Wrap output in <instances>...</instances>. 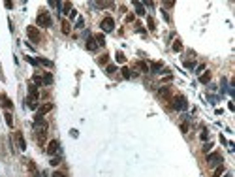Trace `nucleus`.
Segmentation results:
<instances>
[{"label": "nucleus", "instance_id": "f257e3e1", "mask_svg": "<svg viewBox=\"0 0 235 177\" xmlns=\"http://www.w3.org/2000/svg\"><path fill=\"white\" fill-rule=\"evenodd\" d=\"M47 128H49L47 121H45L43 117H36V121H34V130L38 132V138H40V139H43V138H45V134H47Z\"/></svg>", "mask_w": 235, "mask_h": 177}, {"label": "nucleus", "instance_id": "f03ea898", "mask_svg": "<svg viewBox=\"0 0 235 177\" xmlns=\"http://www.w3.org/2000/svg\"><path fill=\"white\" fill-rule=\"evenodd\" d=\"M36 23L40 24V27H43V29H51V24H53L51 13L49 11H40L38 17H36Z\"/></svg>", "mask_w": 235, "mask_h": 177}, {"label": "nucleus", "instance_id": "7ed1b4c3", "mask_svg": "<svg viewBox=\"0 0 235 177\" xmlns=\"http://www.w3.org/2000/svg\"><path fill=\"white\" fill-rule=\"evenodd\" d=\"M171 106H173V109H177V111H184V109L188 108V102H186V98H184V96L179 94V96L173 98V104H171Z\"/></svg>", "mask_w": 235, "mask_h": 177}, {"label": "nucleus", "instance_id": "20e7f679", "mask_svg": "<svg viewBox=\"0 0 235 177\" xmlns=\"http://www.w3.org/2000/svg\"><path fill=\"white\" fill-rule=\"evenodd\" d=\"M100 29H102L104 32H113V29H115V21H113V17H104L102 23H100Z\"/></svg>", "mask_w": 235, "mask_h": 177}, {"label": "nucleus", "instance_id": "39448f33", "mask_svg": "<svg viewBox=\"0 0 235 177\" xmlns=\"http://www.w3.org/2000/svg\"><path fill=\"white\" fill-rule=\"evenodd\" d=\"M207 162H209V166H218V164H222V155L220 153H209Z\"/></svg>", "mask_w": 235, "mask_h": 177}, {"label": "nucleus", "instance_id": "423d86ee", "mask_svg": "<svg viewBox=\"0 0 235 177\" xmlns=\"http://www.w3.org/2000/svg\"><path fill=\"white\" fill-rule=\"evenodd\" d=\"M58 151H60V143H58V139H51L49 145H47V153H49V155H57Z\"/></svg>", "mask_w": 235, "mask_h": 177}, {"label": "nucleus", "instance_id": "0eeeda50", "mask_svg": "<svg viewBox=\"0 0 235 177\" xmlns=\"http://www.w3.org/2000/svg\"><path fill=\"white\" fill-rule=\"evenodd\" d=\"M53 109V104L51 102H47V104H41L40 108H38V113H36V117H43L45 113H49Z\"/></svg>", "mask_w": 235, "mask_h": 177}, {"label": "nucleus", "instance_id": "6e6552de", "mask_svg": "<svg viewBox=\"0 0 235 177\" xmlns=\"http://www.w3.org/2000/svg\"><path fill=\"white\" fill-rule=\"evenodd\" d=\"M27 34L32 42H40V32L34 29V27H27Z\"/></svg>", "mask_w": 235, "mask_h": 177}, {"label": "nucleus", "instance_id": "1a4fd4ad", "mask_svg": "<svg viewBox=\"0 0 235 177\" xmlns=\"http://www.w3.org/2000/svg\"><path fill=\"white\" fill-rule=\"evenodd\" d=\"M15 141H17V147H19L21 151H25V149H27V141H25V138H23V134H21V132L15 136Z\"/></svg>", "mask_w": 235, "mask_h": 177}, {"label": "nucleus", "instance_id": "9d476101", "mask_svg": "<svg viewBox=\"0 0 235 177\" xmlns=\"http://www.w3.org/2000/svg\"><path fill=\"white\" fill-rule=\"evenodd\" d=\"M0 102H2V106L6 108V109H11L13 108V104H11V100L6 96V94H0Z\"/></svg>", "mask_w": 235, "mask_h": 177}, {"label": "nucleus", "instance_id": "9b49d317", "mask_svg": "<svg viewBox=\"0 0 235 177\" xmlns=\"http://www.w3.org/2000/svg\"><path fill=\"white\" fill-rule=\"evenodd\" d=\"M158 96H160V98H169V96H171L169 87H160V89H158Z\"/></svg>", "mask_w": 235, "mask_h": 177}, {"label": "nucleus", "instance_id": "f8f14e48", "mask_svg": "<svg viewBox=\"0 0 235 177\" xmlns=\"http://www.w3.org/2000/svg\"><path fill=\"white\" fill-rule=\"evenodd\" d=\"M134 6H135V13H137V15H145V4L134 2Z\"/></svg>", "mask_w": 235, "mask_h": 177}, {"label": "nucleus", "instance_id": "ddd939ff", "mask_svg": "<svg viewBox=\"0 0 235 177\" xmlns=\"http://www.w3.org/2000/svg\"><path fill=\"white\" fill-rule=\"evenodd\" d=\"M87 49H88V51H96V49H98V45H96V42H94V38H88V42H87Z\"/></svg>", "mask_w": 235, "mask_h": 177}, {"label": "nucleus", "instance_id": "4468645a", "mask_svg": "<svg viewBox=\"0 0 235 177\" xmlns=\"http://www.w3.org/2000/svg\"><path fill=\"white\" fill-rule=\"evenodd\" d=\"M121 72H122V77H124V79H130V77H134V75H135L130 68H122Z\"/></svg>", "mask_w": 235, "mask_h": 177}, {"label": "nucleus", "instance_id": "2eb2a0df", "mask_svg": "<svg viewBox=\"0 0 235 177\" xmlns=\"http://www.w3.org/2000/svg\"><path fill=\"white\" fill-rule=\"evenodd\" d=\"M162 68H164V66H162V62H152L149 70H151V72H154V73H160V70H162Z\"/></svg>", "mask_w": 235, "mask_h": 177}, {"label": "nucleus", "instance_id": "dca6fc26", "mask_svg": "<svg viewBox=\"0 0 235 177\" xmlns=\"http://www.w3.org/2000/svg\"><path fill=\"white\" fill-rule=\"evenodd\" d=\"M94 42H96L98 47H100V45H105V38H104V34H96V36H94Z\"/></svg>", "mask_w": 235, "mask_h": 177}, {"label": "nucleus", "instance_id": "f3484780", "mask_svg": "<svg viewBox=\"0 0 235 177\" xmlns=\"http://www.w3.org/2000/svg\"><path fill=\"white\" fill-rule=\"evenodd\" d=\"M137 70H139V72H143V73H147V72H149V66H147L145 62H141V60H139V62H137Z\"/></svg>", "mask_w": 235, "mask_h": 177}, {"label": "nucleus", "instance_id": "a211bd4d", "mask_svg": "<svg viewBox=\"0 0 235 177\" xmlns=\"http://www.w3.org/2000/svg\"><path fill=\"white\" fill-rule=\"evenodd\" d=\"M70 30H72L70 23H68V21H62V32H64V34H70Z\"/></svg>", "mask_w": 235, "mask_h": 177}, {"label": "nucleus", "instance_id": "6ab92c4d", "mask_svg": "<svg viewBox=\"0 0 235 177\" xmlns=\"http://www.w3.org/2000/svg\"><path fill=\"white\" fill-rule=\"evenodd\" d=\"M115 59H117V62H121V64H122V62L126 60V57H124V53H122V51H117V55H115Z\"/></svg>", "mask_w": 235, "mask_h": 177}, {"label": "nucleus", "instance_id": "aec40b11", "mask_svg": "<svg viewBox=\"0 0 235 177\" xmlns=\"http://www.w3.org/2000/svg\"><path fill=\"white\" fill-rule=\"evenodd\" d=\"M53 83V75L51 73H45L43 75V85H51Z\"/></svg>", "mask_w": 235, "mask_h": 177}, {"label": "nucleus", "instance_id": "412c9836", "mask_svg": "<svg viewBox=\"0 0 235 177\" xmlns=\"http://www.w3.org/2000/svg\"><path fill=\"white\" fill-rule=\"evenodd\" d=\"M36 62H40V64H43V66H47V68H51V66H53V62H51V60H47V59H36Z\"/></svg>", "mask_w": 235, "mask_h": 177}, {"label": "nucleus", "instance_id": "4be33fe9", "mask_svg": "<svg viewBox=\"0 0 235 177\" xmlns=\"http://www.w3.org/2000/svg\"><path fill=\"white\" fill-rule=\"evenodd\" d=\"M32 81H34V85H36V87H40V85L43 83V77H40L38 73H34V77H32Z\"/></svg>", "mask_w": 235, "mask_h": 177}, {"label": "nucleus", "instance_id": "5701e85b", "mask_svg": "<svg viewBox=\"0 0 235 177\" xmlns=\"http://www.w3.org/2000/svg\"><path fill=\"white\" fill-rule=\"evenodd\" d=\"M199 81H201V83H209V81H211V73H209V72H205V73L201 75V77H199Z\"/></svg>", "mask_w": 235, "mask_h": 177}, {"label": "nucleus", "instance_id": "b1692460", "mask_svg": "<svg viewBox=\"0 0 235 177\" xmlns=\"http://www.w3.org/2000/svg\"><path fill=\"white\" fill-rule=\"evenodd\" d=\"M85 27V19L83 17H77V21H75V29H83Z\"/></svg>", "mask_w": 235, "mask_h": 177}, {"label": "nucleus", "instance_id": "393cba45", "mask_svg": "<svg viewBox=\"0 0 235 177\" xmlns=\"http://www.w3.org/2000/svg\"><path fill=\"white\" fill-rule=\"evenodd\" d=\"M181 49H182V43H181L179 40H175V43H173V51H175V53H179Z\"/></svg>", "mask_w": 235, "mask_h": 177}, {"label": "nucleus", "instance_id": "a878e982", "mask_svg": "<svg viewBox=\"0 0 235 177\" xmlns=\"http://www.w3.org/2000/svg\"><path fill=\"white\" fill-rule=\"evenodd\" d=\"M147 24H149V30H156V27H154V19H152V17H147Z\"/></svg>", "mask_w": 235, "mask_h": 177}, {"label": "nucleus", "instance_id": "bb28decb", "mask_svg": "<svg viewBox=\"0 0 235 177\" xmlns=\"http://www.w3.org/2000/svg\"><path fill=\"white\" fill-rule=\"evenodd\" d=\"M4 117H6V122H8V126L11 128V126H13V117H11V113H6Z\"/></svg>", "mask_w": 235, "mask_h": 177}, {"label": "nucleus", "instance_id": "cd10ccee", "mask_svg": "<svg viewBox=\"0 0 235 177\" xmlns=\"http://www.w3.org/2000/svg\"><path fill=\"white\" fill-rule=\"evenodd\" d=\"M105 72H107V73L111 75V73H115V72H117V66H115V64H107V68H105Z\"/></svg>", "mask_w": 235, "mask_h": 177}, {"label": "nucleus", "instance_id": "c85d7f7f", "mask_svg": "<svg viewBox=\"0 0 235 177\" xmlns=\"http://www.w3.org/2000/svg\"><path fill=\"white\" fill-rule=\"evenodd\" d=\"M68 15H70V19H75V17H77V10H74V8H72Z\"/></svg>", "mask_w": 235, "mask_h": 177}, {"label": "nucleus", "instance_id": "c756f323", "mask_svg": "<svg viewBox=\"0 0 235 177\" xmlns=\"http://www.w3.org/2000/svg\"><path fill=\"white\" fill-rule=\"evenodd\" d=\"M58 164H60V158H58V157L51 158V166H58Z\"/></svg>", "mask_w": 235, "mask_h": 177}, {"label": "nucleus", "instance_id": "7c9ffc66", "mask_svg": "<svg viewBox=\"0 0 235 177\" xmlns=\"http://www.w3.org/2000/svg\"><path fill=\"white\" fill-rule=\"evenodd\" d=\"M222 173H224V168H222V166H220V168H218V170H216V171H215V175H213V177H220V175H222Z\"/></svg>", "mask_w": 235, "mask_h": 177}, {"label": "nucleus", "instance_id": "2f4dec72", "mask_svg": "<svg viewBox=\"0 0 235 177\" xmlns=\"http://www.w3.org/2000/svg\"><path fill=\"white\" fill-rule=\"evenodd\" d=\"M184 66L192 70V68H194V60H184Z\"/></svg>", "mask_w": 235, "mask_h": 177}, {"label": "nucleus", "instance_id": "473e14b6", "mask_svg": "<svg viewBox=\"0 0 235 177\" xmlns=\"http://www.w3.org/2000/svg\"><path fill=\"white\" fill-rule=\"evenodd\" d=\"M211 147H213V143H205V147H203V153H209V151H211Z\"/></svg>", "mask_w": 235, "mask_h": 177}, {"label": "nucleus", "instance_id": "72a5a7b5", "mask_svg": "<svg viewBox=\"0 0 235 177\" xmlns=\"http://www.w3.org/2000/svg\"><path fill=\"white\" fill-rule=\"evenodd\" d=\"M207 138H209V132H207V130H203V132H201V139H203V141H205V139H207Z\"/></svg>", "mask_w": 235, "mask_h": 177}, {"label": "nucleus", "instance_id": "f704fd0d", "mask_svg": "<svg viewBox=\"0 0 235 177\" xmlns=\"http://www.w3.org/2000/svg\"><path fill=\"white\" fill-rule=\"evenodd\" d=\"M107 62V55H104V57H100V64H105Z\"/></svg>", "mask_w": 235, "mask_h": 177}, {"label": "nucleus", "instance_id": "c9c22d12", "mask_svg": "<svg viewBox=\"0 0 235 177\" xmlns=\"http://www.w3.org/2000/svg\"><path fill=\"white\" fill-rule=\"evenodd\" d=\"M53 177H66V175H64V173H60V171H55V173H53Z\"/></svg>", "mask_w": 235, "mask_h": 177}, {"label": "nucleus", "instance_id": "e433bc0d", "mask_svg": "<svg viewBox=\"0 0 235 177\" xmlns=\"http://www.w3.org/2000/svg\"><path fill=\"white\" fill-rule=\"evenodd\" d=\"M224 177H233V175L231 173H224Z\"/></svg>", "mask_w": 235, "mask_h": 177}, {"label": "nucleus", "instance_id": "4c0bfd02", "mask_svg": "<svg viewBox=\"0 0 235 177\" xmlns=\"http://www.w3.org/2000/svg\"><path fill=\"white\" fill-rule=\"evenodd\" d=\"M41 177H49V175H47V173H43V175H41Z\"/></svg>", "mask_w": 235, "mask_h": 177}, {"label": "nucleus", "instance_id": "58836bf2", "mask_svg": "<svg viewBox=\"0 0 235 177\" xmlns=\"http://www.w3.org/2000/svg\"><path fill=\"white\" fill-rule=\"evenodd\" d=\"M34 177H40V175H38V173H36V175H34Z\"/></svg>", "mask_w": 235, "mask_h": 177}]
</instances>
